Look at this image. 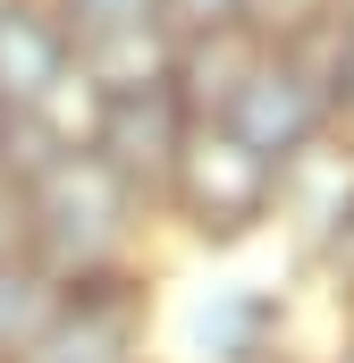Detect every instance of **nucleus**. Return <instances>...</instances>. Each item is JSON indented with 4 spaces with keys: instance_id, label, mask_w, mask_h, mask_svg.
I'll return each mask as SVG.
<instances>
[{
    "instance_id": "f257e3e1",
    "label": "nucleus",
    "mask_w": 354,
    "mask_h": 363,
    "mask_svg": "<svg viewBox=\"0 0 354 363\" xmlns=\"http://www.w3.org/2000/svg\"><path fill=\"white\" fill-rule=\"evenodd\" d=\"M127 228H135V194L93 152H68L59 169L25 186V262L51 271L59 287L127 271Z\"/></svg>"
},
{
    "instance_id": "f03ea898",
    "label": "nucleus",
    "mask_w": 354,
    "mask_h": 363,
    "mask_svg": "<svg viewBox=\"0 0 354 363\" xmlns=\"http://www.w3.org/2000/svg\"><path fill=\"white\" fill-rule=\"evenodd\" d=\"M169 203L185 211L194 237H245L278 203V169L262 152H245L228 127H185V144L169 161Z\"/></svg>"
},
{
    "instance_id": "7ed1b4c3",
    "label": "nucleus",
    "mask_w": 354,
    "mask_h": 363,
    "mask_svg": "<svg viewBox=\"0 0 354 363\" xmlns=\"http://www.w3.org/2000/svg\"><path fill=\"white\" fill-rule=\"evenodd\" d=\"M185 101H177L169 77H144V85H118V93H93V127H85V152L127 186L135 203L152 186H169V161L185 144Z\"/></svg>"
},
{
    "instance_id": "20e7f679",
    "label": "nucleus",
    "mask_w": 354,
    "mask_h": 363,
    "mask_svg": "<svg viewBox=\"0 0 354 363\" xmlns=\"http://www.w3.org/2000/svg\"><path fill=\"white\" fill-rule=\"evenodd\" d=\"M135 347H144V279L101 271L59 287V313L34 330L17 363H135Z\"/></svg>"
},
{
    "instance_id": "39448f33",
    "label": "nucleus",
    "mask_w": 354,
    "mask_h": 363,
    "mask_svg": "<svg viewBox=\"0 0 354 363\" xmlns=\"http://www.w3.org/2000/svg\"><path fill=\"white\" fill-rule=\"evenodd\" d=\"M76 77V34L51 17V0H8L0 9V110H42L59 118V93Z\"/></svg>"
},
{
    "instance_id": "423d86ee",
    "label": "nucleus",
    "mask_w": 354,
    "mask_h": 363,
    "mask_svg": "<svg viewBox=\"0 0 354 363\" xmlns=\"http://www.w3.org/2000/svg\"><path fill=\"white\" fill-rule=\"evenodd\" d=\"M278 203H287V211L312 228V245H321V237L354 211V161L338 144H304L295 161H278Z\"/></svg>"
},
{
    "instance_id": "0eeeda50",
    "label": "nucleus",
    "mask_w": 354,
    "mask_h": 363,
    "mask_svg": "<svg viewBox=\"0 0 354 363\" xmlns=\"http://www.w3.org/2000/svg\"><path fill=\"white\" fill-rule=\"evenodd\" d=\"M185 338H194L202 363H262V347H270V296H253V287H211V296L194 304Z\"/></svg>"
},
{
    "instance_id": "6e6552de",
    "label": "nucleus",
    "mask_w": 354,
    "mask_h": 363,
    "mask_svg": "<svg viewBox=\"0 0 354 363\" xmlns=\"http://www.w3.org/2000/svg\"><path fill=\"white\" fill-rule=\"evenodd\" d=\"M51 313H59V279L34 271V262H0V363L25 355Z\"/></svg>"
},
{
    "instance_id": "1a4fd4ad",
    "label": "nucleus",
    "mask_w": 354,
    "mask_h": 363,
    "mask_svg": "<svg viewBox=\"0 0 354 363\" xmlns=\"http://www.w3.org/2000/svg\"><path fill=\"white\" fill-rule=\"evenodd\" d=\"M51 17L85 43H118V34H161V0H51Z\"/></svg>"
},
{
    "instance_id": "9d476101",
    "label": "nucleus",
    "mask_w": 354,
    "mask_h": 363,
    "mask_svg": "<svg viewBox=\"0 0 354 363\" xmlns=\"http://www.w3.org/2000/svg\"><path fill=\"white\" fill-rule=\"evenodd\" d=\"M236 9H245V0H161V26H185V34H219V26H236Z\"/></svg>"
},
{
    "instance_id": "9b49d317",
    "label": "nucleus",
    "mask_w": 354,
    "mask_h": 363,
    "mask_svg": "<svg viewBox=\"0 0 354 363\" xmlns=\"http://www.w3.org/2000/svg\"><path fill=\"white\" fill-rule=\"evenodd\" d=\"M0 262H25V186L0 178Z\"/></svg>"
},
{
    "instance_id": "f8f14e48",
    "label": "nucleus",
    "mask_w": 354,
    "mask_h": 363,
    "mask_svg": "<svg viewBox=\"0 0 354 363\" xmlns=\"http://www.w3.org/2000/svg\"><path fill=\"white\" fill-rule=\"evenodd\" d=\"M321 262L338 271V296H354V211L329 228V237H321Z\"/></svg>"
},
{
    "instance_id": "ddd939ff",
    "label": "nucleus",
    "mask_w": 354,
    "mask_h": 363,
    "mask_svg": "<svg viewBox=\"0 0 354 363\" xmlns=\"http://www.w3.org/2000/svg\"><path fill=\"white\" fill-rule=\"evenodd\" d=\"M338 110H354V17H346V51H338Z\"/></svg>"
},
{
    "instance_id": "4468645a",
    "label": "nucleus",
    "mask_w": 354,
    "mask_h": 363,
    "mask_svg": "<svg viewBox=\"0 0 354 363\" xmlns=\"http://www.w3.org/2000/svg\"><path fill=\"white\" fill-rule=\"evenodd\" d=\"M338 363H354V347H346V355H338Z\"/></svg>"
},
{
    "instance_id": "2eb2a0df",
    "label": "nucleus",
    "mask_w": 354,
    "mask_h": 363,
    "mask_svg": "<svg viewBox=\"0 0 354 363\" xmlns=\"http://www.w3.org/2000/svg\"><path fill=\"white\" fill-rule=\"evenodd\" d=\"M0 118H8V110H0Z\"/></svg>"
}]
</instances>
